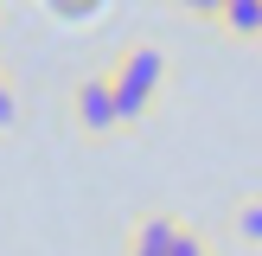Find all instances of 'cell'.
<instances>
[{
  "label": "cell",
  "mask_w": 262,
  "mask_h": 256,
  "mask_svg": "<svg viewBox=\"0 0 262 256\" xmlns=\"http://www.w3.org/2000/svg\"><path fill=\"white\" fill-rule=\"evenodd\" d=\"M224 26L237 38H256L262 32V0H224Z\"/></svg>",
  "instance_id": "cell-4"
},
{
  "label": "cell",
  "mask_w": 262,
  "mask_h": 256,
  "mask_svg": "<svg viewBox=\"0 0 262 256\" xmlns=\"http://www.w3.org/2000/svg\"><path fill=\"white\" fill-rule=\"evenodd\" d=\"M115 102H122V128L128 122H141V115L154 109V96H160V83H166V51L160 45H128L122 58H115Z\"/></svg>",
  "instance_id": "cell-1"
},
{
  "label": "cell",
  "mask_w": 262,
  "mask_h": 256,
  "mask_svg": "<svg viewBox=\"0 0 262 256\" xmlns=\"http://www.w3.org/2000/svg\"><path fill=\"white\" fill-rule=\"evenodd\" d=\"M186 13H199V19H224V0H179Z\"/></svg>",
  "instance_id": "cell-8"
},
{
  "label": "cell",
  "mask_w": 262,
  "mask_h": 256,
  "mask_svg": "<svg viewBox=\"0 0 262 256\" xmlns=\"http://www.w3.org/2000/svg\"><path fill=\"white\" fill-rule=\"evenodd\" d=\"M173 256H211V250H205L199 230H179V250H173Z\"/></svg>",
  "instance_id": "cell-9"
},
{
  "label": "cell",
  "mask_w": 262,
  "mask_h": 256,
  "mask_svg": "<svg viewBox=\"0 0 262 256\" xmlns=\"http://www.w3.org/2000/svg\"><path fill=\"white\" fill-rule=\"evenodd\" d=\"M45 7L58 13V19H71V26H77V19H96V13H102V0H45Z\"/></svg>",
  "instance_id": "cell-5"
},
{
  "label": "cell",
  "mask_w": 262,
  "mask_h": 256,
  "mask_svg": "<svg viewBox=\"0 0 262 256\" xmlns=\"http://www.w3.org/2000/svg\"><path fill=\"white\" fill-rule=\"evenodd\" d=\"M237 230H243L250 243H262V199H243V205H237Z\"/></svg>",
  "instance_id": "cell-6"
},
{
  "label": "cell",
  "mask_w": 262,
  "mask_h": 256,
  "mask_svg": "<svg viewBox=\"0 0 262 256\" xmlns=\"http://www.w3.org/2000/svg\"><path fill=\"white\" fill-rule=\"evenodd\" d=\"M179 218H166V211H147L135 230H128V256H173L179 250Z\"/></svg>",
  "instance_id": "cell-3"
},
{
  "label": "cell",
  "mask_w": 262,
  "mask_h": 256,
  "mask_svg": "<svg viewBox=\"0 0 262 256\" xmlns=\"http://www.w3.org/2000/svg\"><path fill=\"white\" fill-rule=\"evenodd\" d=\"M71 115L83 135H115L122 128V102H115V77H83V83L71 90Z\"/></svg>",
  "instance_id": "cell-2"
},
{
  "label": "cell",
  "mask_w": 262,
  "mask_h": 256,
  "mask_svg": "<svg viewBox=\"0 0 262 256\" xmlns=\"http://www.w3.org/2000/svg\"><path fill=\"white\" fill-rule=\"evenodd\" d=\"M13 122H19V96H13V83L0 77V128H13Z\"/></svg>",
  "instance_id": "cell-7"
}]
</instances>
